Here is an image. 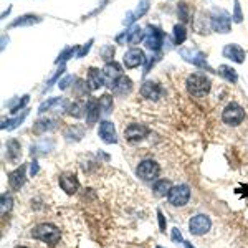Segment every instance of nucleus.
<instances>
[{
    "instance_id": "7",
    "label": "nucleus",
    "mask_w": 248,
    "mask_h": 248,
    "mask_svg": "<svg viewBox=\"0 0 248 248\" xmlns=\"http://www.w3.org/2000/svg\"><path fill=\"white\" fill-rule=\"evenodd\" d=\"M212 227V222L207 215L203 214H199V215H194L190 220H189V232L195 237H201V235H205L207 232L210 230Z\"/></svg>"
},
{
    "instance_id": "46",
    "label": "nucleus",
    "mask_w": 248,
    "mask_h": 248,
    "mask_svg": "<svg viewBox=\"0 0 248 248\" xmlns=\"http://www.w3.org/2000/svg\"><path fill=\"white\" fill-rule=\"evenodd\" d=\"M127 40H129V31H123L121 35H118V37H116V42L118 43H124V42H127Z\"/></svg>"
},
{
    "instance_id": "32",
    "label": "nucleus",
    "mask_w": 248,
    "mask_h": 248,
    "mask_svg": "<svg viewBox=\"0 0 248 248\" xmlns=\"http://www.w3.org/2000/svg\"><path fill=\"white\" fill-rule=\"evenodd\" d=\"M186 40H187V30L182 23H179V25L174 27V42L175 45H182Z\"/></svg>"
},
{
    "instance_id": "33",
    "label": "nucleus",
    "mask_w": 248,
    "mask_h": 248,
    "mask_svg": "<svg viewBox=\"0 0 248 248\" xmlns=\"http://www.w3.org/2000/svg\"><path fill=\"white\" fill-rule=\"evenodd\" d=\"M29 99H30V96H29V94H25V96H22V99H15L14 103H9L10 111H12V113H14V114L20 113V109H23V108L27 106V103H29Z\"/></svg>"
},
{
    "instance_id": "24",
    "label": "nucleus",
    "mask_w": 248,
    "mask_h": 248,
    "mask_svg": "<svg viewBox=\"0 0 248 248\" xmlns=\"http://www.w3.org/2000/svg\"><path fill=\"white\" fill-rule=\"evenodd\" d=\"M55 147V141L53 139H42V141H38L35 146H31V154L35 155H45L48 154L50 151H53Z\"/></svg>"
},
{
    "instance_id": "18",
    "label": "nucleus",
    "mask_w": 248,
    "mask_h": 248,
    "mask_svg": "<svg viewBox=\"0 0 248 248\" xmlns=\"http://www.w3.org/2000/svg\"><path fill=\"white\" fill-rule=\"evenodd\" d=\"M111 90L114 91L116 94H119V96H126V94H129L131 91H133V81H131L127 77H119L116 81L113 83V85L109 86Z\"/></svg>"
},
{
    "instance_id": "11",
    "label": "nucleus",
    "mask_w": 248,
    "mask_h": 248,
    "mask_svg": "<svg viewBox=\"0 0 248 248\" xmlns=\"http://www.w3.org/2000/svg\"><path fill=\"white\" fill-rule=\"evenodd\" d=\"M98 134L103 142L106 144H116L118 142V134H116L114 124L111 121H101L98 127Z\"/></svg>"
},
{
    "instance_id": "45",
    "label": "nucleus",
    "mask_w": 248,
    "mask_h": 248,
    "mask_svg": "<svg viewBox=\"0 0 248 248\" xmlns=\"http://www.w3.org/2000/svg\"><path fill=\"white\" fill-rule=\"evenodd\" d=\"M38 170H40V167H38V162H37V161L30 162V175H31V177H35V175L38 174Z\"/></svg>"
},
{
    "instance_id": "37",
    "label": "nucleus",
    "mask_w": 248,
    "mask_h": 248,
    "mask_svg": "<svg viewBox=\"0 0 248 248\" xmlns=\"http://www.w3.org/2000/svg\"><path fill=\"white\" fill-rule=\"evenodd\" d=\"M147 10H149V0H141V2L138 3V9L134 10L136 18H141Z\"/></svg>"
},
{
    "instance_id": "14",
    "label": "nucleus",
    "mask_w": 248,
    "mask_h": 248,
    "mask_svg": "<svg viewBox=\"0 0 248 248\" xmlns=\"http://www.w3.org/2000/svg\"><path fill=\"white\" fill-rule=\"evenodd\" d=\"M181 55L187 62L194 63V65L201 66V68H209V63H207V58L202 51L197 50H187V48H181Z\"/></svg>"
},
{
    "instance_id": "28",
    "label": "nucleus",
    "mask_w": 248,
    "mask_h": 248,
    "mask_svg": "<svg viewBox=\"0 0 248 248\" xmlns=\"http://www.w3.org/2000/svg\"><path fill=\"white\" fill-rule=\"evenodd\" d=\"M170 189H172V184H170V181H167V179H161V181H157L154 184V194L159 195V197L167 195Z\"/></svg>"
},
{
    "instance_id": "2",
    "label": "nucleus",
    "mask_w": 248,
    "mask_h": 248,
    "mask_svg": "<svg viewBox=\"0 0 248 248\" xmlns=\"http://www.w3.org/2000/svg\"><path fill=\"white\" fill-rule=\"evenodd\" d=\"M31 237L43 243H48L50 247H55L60 242L62 233H60L58 227L53 225V223H40V225H37L31 230Z\"/></svg>"
},
{
    "instance_id": "19",
    "label": "nucleus",
    "mask_w": 248,
    "mask_h": 248,
    "mask_svg": "<svg viewBox=\"0 0 248 248\" xmlns=\"http://www.w3.org/2000/svg\"><path fill=\"white\" fill-rule=\"evenodd\" d=\"M99 114H101V108H99V99L91 98L90 101L86 103V123L94 124L99 119Z\"/></svg>"
},
{
    "instance_id": "39",
    "label": "nucleus",
    "mask_w": 248,
    "mask_h": 248,
    "mask_svg": "<svg viewBox=\"0 0 248 248\" xmlns=\"http://www.w3.org/2000/svg\"><path fill=\"white\" fill-rule=\"evenodd\" d=\"M75 81V77H71V75H68V77H65L62 79V81L58 83V86H60V90H66L68 86H70V83H73Z\"/></svg>"
},
{
    "instance_id": "15",
    "label": "nucleus",
    "mask_w": 248,
    "mask_h": 248,
    "mask_svg": "<svg viewBox=\"0 0 248 248\" xmlns=\"http://www.w3.org/2000/svg\"><path fill=\"white\" fill-rule=\"evenodd\" d=\"M223 57L235 63H243L245 62V51L237 43H229V45H225V48H223Z\"/></svg>"
},
{
    "instance_id": "30",
    "label": "nucleus",
    "mask_w": 248,
    "mask_h": 248,
    "mask_svg": "<svg viewBox=\"0 0 248 248\" xmlns=\"http://www.w3.org/2000/svg\"><path fill=\"white\" fill-rule=\"evenodd\" d=\"M218 73H220V77H223L227 79V81H230V83H237V71L233 70L232 66H227V65H220L218 66Z\"/></svg>"
},
{
    "instance_id": "9",
    "label": "nucleus",
    "mask_w": 248,
    "mask_h": 248,
    "mask_svg": "<svg viewBox=\"0 0 248 248\" xmlns=\"http://www.w3.org/2000/svg\"><path fill=\"white\" fill-rule=\"evenodd\" d=\"M146 55H144L142 50H139V48H131V50H127L126 53H124V58H123V63L124 66L127 68V70H133V68H138L146 63Z\"/></svg>"
},
{
    "instance_id": "12",
    "label": "nucleus",
    "mask_w": 248,
    "mask_h": 248,
    "mask_svg": "<svg viewBox=\"0 0 248 248\" xmlns=\"http://www.w3.org/2000/svg\"><path fill=\"white\" fill-rule=\"evenodd\" d=\"M164 94V90L161 85H157L155 81H146L141 86V96L146 99H151V101H157L161 99Z\"/></svg>"
},
{
    "instance_id": "8",
    "label": "nucleus",
    "mask_w": 248,
    "mask_h": 248,
    "mask_svg": "<svg viewBox=\"0 0 248 248\" xmlns=\"http://www.w3.org/2000/svg\"><path fill=\"white\" fill-rule=\"evenodd\" d=\"M230 15L222 9H215L212 15V29L218 33H229L230 31Z\"/></svg>"
},
{
    "instance_id": "40",
    "label": "nucleus",
    "mask_w": 248,
    "mask_h": 248,
    "mask_svg": "<svg viewBox=\"0 0 248 248\" xmlns=\"http://www.w3.org/2000/svg\"><path fill=\"white\" fill-rule=\"evenodd\" d=\"M91 45H93V40H90V42L85 43V45H83L81 48H79V51L77 53V57H78V58H83V57H85V55L88 53V51H90Z\"/></svg>"
},
{
    "instance_id": "44",
    "label": "nucleus",
    "mask_w": 248,
    "mask_h": 248,
    "mask_svg": "<svg viewBox=\"0 0 248 248\" xmlns=\"http://www.w3.org/2000/svg\"><path fill=\"white\" fill-rule=\"evenodd\" d=\"M157 217H159V227H161L162 232H166V225H167V223H166V218H164V214H162L161 210H157Z\"/></svg>"
},
{
    "instance_id": "47",
    "label": "nucleus",
    "mask_w": 248,
    "mask_h": 248,
    "mask_svg": "<svg viewBox=\"0 0 248 248\" xmlns=\"http://www.w3.org/2000/svg\"><path fill=\"white\" fill-rule=\"evenodd\" d=\"M184 247H186V248H194V247H192V243H190V242H184Z\"/></svg>"
},
{
    "instance_id": "43",
    "label": "nucleus",
    "mask_w": 248,
    "mask_h": 248,
    "mask_svg": "<svg viewBox=\"0 0 248 248\" xmlns=\"http://www.w3.org/2000/svg\"><path fill=\"white\" fill-rule=\"evenodd\" d=\"M103 57H105V60H109V58H113V55H114V48L113 46H106V48H103Z\"/></svg>"
},
{
    "instance_id": "25",
    "label": "nucleus",
    "mask_w": 248,
    "mask_h": 248,
    "mask_svg": "<svg viewBox=\"0 0 248 248\" xmlns=\"http://www.w3.org/2000/svg\"><path fill=\"white\" fill-rule=\"evenodd\" d=\"M42 22V18L38 17V15H22V17H18L17 20H14V22L10 23V29H15V27H31V25H37V23Z\"/></svg>"
},
{
    "instance_id": "42",
    "label": "nucleus",
    "mask_w": 248,
    "mask_h": 248,
    "mask_svg": "<svg viewBox=\"0 0 248 248\" xmlns=\"http://www.w3.org/2000/svg\"><path fill=\"white\" fill-rule=\"evenodd\" d=\"M172 240L175 243H184V238H182V233L179 229H172Z\"/></svg>"
},
{
    "instance_id": "13",
    "label": "nucleus",
    "mask_w": 248,
    "mask_h": 248,
    "mask_svg": "<svg viewBox=\"0 0 248 248\" xmlns=\"http://www.w3.org/2000/svg\"><path fill=\"white\" fill-rule=\"evenodd\" d=\"M60 182V187L66 192L68 195H73L77 194L78 189H79V182H78V177L75 174H62L58 179Z\"/></svg>"
},
{
    "instance_id": "21",
    "label": "nucleus",
    "mask_w": 248,
    "mask_h": 248,
    "mask_svg": "<svg viewBox=\"0 0 248 248\" xmlns=\"http://www.w3.org/2000/svg\"><path fill=\"white\" fill-rule=\"evenodd\" d=\"M103 73H105L106 81L109 83V86L113 85V83H114L119 77H123L121 66H119L116 62H108V63H106V66L103 68Z\"/></svg>"
},
{
    "instance_id": "4",
    "label": "nucleus",
    "mask_w": 248,
    "mask_h": 248,
    "mask_svg": "<svg viewBox=\"0 0 248 248\" xmlns=\"http://www.w3.org/2000/svg\"><path fill=\"white\" fill-rule=\"evenodd\" d=\"M136 174L138 177H141L142 181H155L161 174V166L157 162L153 161V159H146V161H141L136 169Z\"/></svg>"
},
{
    "instance_id": "22",
    "label": "nucleus",
    "mask_w": 248,
    "mask_h": 248,
    "mask_svg": "<svg viewBox=\"0 0 248 248\" xmlns=\"http://www.w3.org/2000/svg\"><path fill=\"white\" fill-rule=\"evenodd\" d=\"M55 108H63V109L66 111L68 103L63 98H48L46 101H43L42 105L38 106V113L43 114V113H46V111H53Z\"/></svg>"
},
{
    "instance_id": "29",
    "label": "nucleus",
    "mask_w": 248,
    "mask_h": 248,
    "mask_svg": "<svg viewBox=\"0 0 248 248\" xmlns=\"http://www.w3.org/2000/svg\"><path fill=\"white\" fill-rule=\"evenodd\" d=\"M113 96L109 94H103L101 98H99V108H101V114L103 116H108L111 114V111H113Z\"/></svg>"
},
{
    "instance_id": "35",
    "label": "nucleus",
    "mask_w": 248,
    "mask_h": 248,
    "mask_svg": "<svg viewBox=\"0 0 248 248\" xmlns=\"http://www.w3.org/2000/svg\"><path fill=\"white\" fill-rule=\"evenodd\" d=\"M75 51H77V46H68V48H65V50H63L62 53L58 55V58H57V63H65L66 60L73 58Z\"/></svg>"
},
{
    "instance_id": "1",
    "label": "nucleus",
    "mask_w": 248,
    "mask_h": 248,
    "mask_svg": "<svg viewBox=\"0 0 248 248\" xmlns=\"http://www.w3.org/2000/svg\"><path fill=\"white\" fill-rule=\"evenodd\" d=\"M186 86L190 96H194V98H203V96L209 94L212 83L203 73H192L187 78Z\"/></svg>"
},
{
    "instance_id": "49",
    "label": "nucleus",
    "mask_w": 248,
    "mask_h": 248,
    "mask_svg": "<svg viewBox=\"0 0 248 248\" xmlns=\"http://www.w3.org/2000/svg\"><path fill=\"white\" fill-rule=\"evenodd\" d=\"M155 248H164V247H155Z\"/></svg>"
},
{
    "instance_id": "27",
    "label": "nucleus",
    "mask_w": 248,
    "mask_h": 248,
    "mask_svg": "<svg viewBox=\"0 0 248 248\" xmlns=\"http://www.w3.org/2000/svg\"><path fill=\"white\" fill-rule=\"evenodd\" d=\"M29 116V111H22V114H18V116H15L14 119H9V121H3L2 123V129H7V131H12V129H15V127H18L20 124L23 123V119Z\"/></svg>"
},
{
    "instance_id": "23",
    "label": "nucleus",
    "mask_w": 248,
    "mask_h": 248,
    "mask_svg": "<svg viewBox=\"0 0 248 248\" xmlns=\"http://www.w3.org/2000/svg\"><path fill=\"white\" fill-rule=\"evenodd\" d=\"M57 126H58V121H55V119H50V118L38 119V121L33 124V133L43 134V133H48V131L57 129Z\"/></svg>"
},
{
    "instance_id": "5",
    "label": "nucleus",
    "mask_w": 248,
    "mask_h": 248,
    "mask_svg": "<svg viewBox=\"0 0 248 248\" xmlns=\"http://www.w3.org/2000/svg\"><path fill=\"white\" fill-rule=\"evenodd\" d=\"M190 199V189L186 184H181V186H174L167 194V201H169L170 205L174 207H184L187 205Z\"/></svg>"
},
{
    "instance_id": "36",
    "label": "nucleus",
    "mask_w": 248,
    "mask_h": 248,
    "mask_svg": "<svg viewBox=\"0 0 248 248\" xmlns=\"http://www.w3.org/2000/svg\"><path fill=\"white\" fill-rule=\"evenodd\" d=\"M12 205H14V199H12V195L7 194V192H3L2 194V215H5L7 212H10Z\"/></svg>"
},
{
    "instance_id": "3",
    "label": "nucleus",
    "mask_w": 248,
    "mask_h": 248,
    "mask_svg": "<svg viewBox=\"0 0 248 248\" xmlns=\"http://www.w3.org/2000/svg\"><path fill=\"white\" fill-rule=\"evenodd\" d=\"M245 119V109L238 105V103H230L227 105V108L222 113V121L227 124V126H240Z\"/></svg>"
},
{
    "instance_id": "6",
    "label": "nucleus",
    "mask_w": 248,
    "mask_h": 248,
    "mask_svg": "<svg viewBox=\"0 0 248 248\" xmlns=\"http://www.w3.org/2000/svg\"><path fill=\"white\" fill-rule=\"evenodd\" d=\"M144 33H146L144 43H146V46L149 48V50H153V51L161 50L162 45H164V37H166V35H164L157 27L147 25L146 30H144Z\"/></svg>"
},
{
    "instance_id": "10",
    "label": "nucleus",
    "mask_w": 248,
    "mask_h": 248,
    "mask_svg": "<svg viewBox=\"0 0 248 248\" xmlns=\"http://www.w3.org/2000/svg\"><path fill=\"white\" fill-rule=\"evenodd\" d=\"M147 134H149V129H147V126H144V124H139V123L129 124V126L124 129V136H126V139L129 142L142 141V139L146 138Z\"/></svg>"
},
{
    "instance_id": "38",
    "label": "nucleus",
    "mask_w": 248,
    "mask_h": 248,
    "mask_svg": "<svg viewBox=\"0 0 248 248\" xmlns=\"http://www.w3.org/2000/svg\"><path fill=\"white\" fill-rule=\"evenodd\" d=\"M177 14L182 22H187V20H189V7H187V3H179Z\"/></svg>"
},
{
    "instance_id": "26",
    "label": "nucleus",
    "mask_w": 248,
    "mask_h": 248,
    "mask_svg": "<svg viewBox=\"0 0 248 248\" xmlns=\"http://www.w3.org/2000/svg\"><path fill=\"white\" fill-rule=\"evenodd\" d=\"M66 111H68V114L73 116V118H81L83 114H86V105L83 101H73L68 105Z\"/></svg>"
},
{
    "instance_id": "41",
    "label": "nucleus",
    "mask_w": 248,
    "mask_h": 248,
    "mask_svg": "<svg viewBox=\"0 0 248 248\" xmlns=\"http://www.w3.org/2000/svg\"><path fill=\"white\" fill-rule=\"evenodd\" d=\"M63 73H65V65H62V66H60V70L57 71V73H55V75H53V77H51V79H50V81H48V85H46V88H48V86H51V85H53V83H55V81H57V79H58L60 77H62V75H63Z\"/></svg>"
},
{
    "instance_id": "17",
    "label": "nucleus",
    "mask_w": 248,
    "mask_h": 248,
    "mask_svg": "<svg viewBox=\"0 0 248 248\" xmlns=\"http://www.w3.org/2000/svg\"><path fill=\"white\" fill-rule=\"evenodd\" d=\"M23 184H25V166H20L9 174V186L12 190H20Z\"/></svg>"
},
{
    "instance_id": "34",
    "label": "nucleus",
    "mask_w": 248,
    "mask_h": 248,
    "mask_svg": "<svg viewBox=\"0 0 248 248\" xmlns=\"http://www.w3.org/2000/svg\"><path fill=\"white\" fill-rule=\"evenodd\" d=\"M91 88L88 85V81H83V79H78L77 81V86H75V94L78 96V98H86L88 91H90Z\"/></svg>"
},
{
    "instance_id": "16",
    "label": "nucleus",
    "mask_w": 248,
    "mask_h": 248,
    "mask_svg": "<svg viewBox=\"0 0 248 248\" xmlns=\"http://www.w3.org/2000/svg\"><path fill=\"white\" fill-rule=\"evenodd\" d=\"M86 81H88V85H90L91 90H99L101 86H105L106 77H105V73H103L101 70H98V68H90Z\"/></svg>"
},
{
    "instance_id": "20",
    "label": "nucleus",
    "mask_w": 248,
    "mask_h": 248,
    "mask_svg": "<svg viewBox=\"0 0 248 248\" xmlns=\"http://www.w3.org/2000/svg\"><path fill=\"white\" fill-rule=\"evenodd\" d=\"M5 157L9 162H17L20 159V155H22V146H20V142L17 139H10V141H7L5 144Z\"/></svg>"
},
{
    "instance_id": "48",
    "label": "nucleus",
    "mask_w": 248,
    "mask_h": 248,
    "mask_svg": "<svg viewBox=\"0 0 248 248\" xmlns=\"http://www.w3.org/2000/svg\"><path fill=\"white\" fill-rule=\"evenodd\" d=\"M15 248H29V247H23V245H18V247H15Z\"/></svg>"
},
{
    "instance_id": "31",
    "label": "nucleus",
    "mask_w": 248,
    "mask_h": 248,
    "mask_svg": "<svg viewBox=\"0 0 248 248\" xmlns=\"http://www.w3.org/2000/svg\"><path fill=\"white\" fill-rule=\"evenodd\" d=\"M144 38H146L144 29H141V27H133V29L129 30V40H127V43H129V45H138Z\"/></svg>"
}]
</instances>
